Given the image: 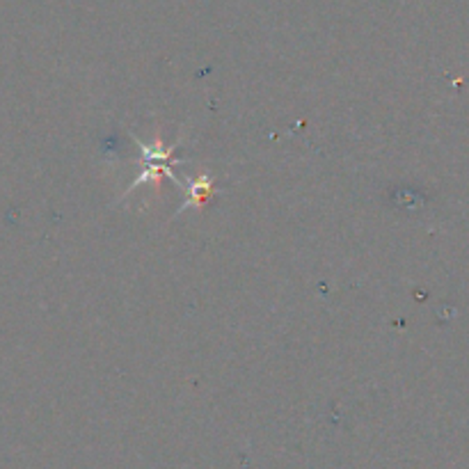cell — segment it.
I'll return each instance as SVG.
<instances>
[{"instance_id": "obj_1", "label": "cell", "mask_w": 469, "mask_h": 469, "mask_svg": "<svg viewBox=\"0 0 469 469\" xmlns=\"http://www.w3.org/2000/svg\"><path fill=\"white\" fill-rule=\"evenodd\" d=\"M182 186H186V202L179 206L176 215L183 213V211L191 209V206L204 204V202L211 197V192H213L215 183H213V176L202 174V176H197V179H188V182L182 183Z\"/></svg>"}]
</instances>
